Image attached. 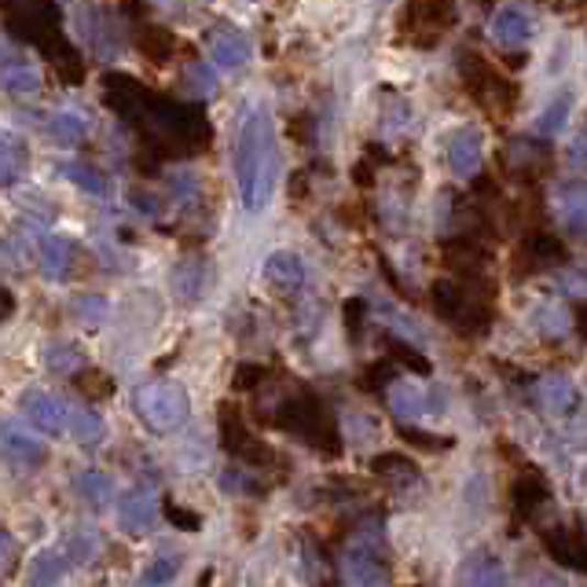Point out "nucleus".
<instances>
[{"label": "nucleus", "mask_w": 587, "mask_h": 587, "mask_svg": "<svg viewBox=\"0 0 587 587\" xmlns=\"http://www.w3.org/2000/svg\"><path fill=\"white\" fill-rule=\"evenodd\" d=\"M488 34H492L496 45L518 48L532 37V19L525 12H518V8H499L492 15V23H488Z\"/></svg>", "instance_id": "22"}, {"label": "nucleus", "mask_w": 587, "mask_h": 587, "mask_svg": "<svg viewBox=\"0 0 587 587\" xmlns=\"http://www.w3.org/2000/svg\"><path fill=\"white\" fill-rule=\"evenodd\" d=\"M92 551H96V540H92V532H74V536L67 540V554H70V562L85 565V562L92 558Z\"/></svg>", "instance_id": "50"}, {"label": "nucleus", "mask_w": 587, "mask_h": 587, "mask_svg": "<svg viewBox=\"0 0 587 587\" xmlns=\"http://www.w3.org/2000/svg\"><path fill=\"white\" fill-rule=\"evenodd\" d=\"M70 430H74V438H78L81 448H89V452L100 448L103 438H107L103 419L89 408H70Z\"/></svg>", "instance_id": "34"}, {"label": "nucleus", "mask_w": 587, "mask_h": 587, "mask_svg": "<svg viewBox=\"0 0 587 587\" xmlns=\"http://www.w3.org/2000/svg\"><path fill=\"white\" fill-rule=\"evenodd\" d=\"M455 23H459L455 0H408L405 12H400L397 34H400V45L433 48Z\"/></svg>", "instance_id": "9"}, {"label": "nucleus", "mask_w": 587, "mask_h": 587, "mask_svg": "<svg viewBox=\"0 0 587 587\" xmlns=\"http://www.w3.org/2000/svg\"><path fill=\"white\" fill-rule=\"evenodd\" d=\"M551 147L536 144V140H514L510 144V166L518 169L521 184H536L540 177H547L551 169Z\"/></svg>", "instance_id": "19"}, {"label": "nucleus", "mask_w": 587, "mask_h": 587, "mask_svg": "<svg viewBox=\"0 0 587 587\" xmlns=\"http://www.w3.org/2000/svg\"><path fill=\"white\" fill-rule=\"evenodd\" d=\"M569 162H573L576 169H587V136L573 140V147H569Z\"/></svg>", "instance_id": "54"}, {"label": "nucleus", "mask_w": 587, "mask_h": 587, "mask_svg": "<svg viewBox=\"0 0 587 587\" xmlns=\"http://www.w3.org/2000/svg\"><path fill=\"white\" fill-rule=\"evenodd\" d=\"M0 147H4V151H0V180H4V188H15V184L26 177L30 151L15 133H4V144H0Z\"/></svg>", "instance_id": "28"}, {"label": "nucleus", "mask_w": 587, "mask_h": 587, "mask_svg": "<svg viewBox=\"0 0 587 587\" xmlns=\"http://www.w3.org/2000/svg\"><path fill=\"white\" fill-rule=\"evenodd\" d=\"M133 408H136L140 422H144L151 433H177L191 416V397L184 386L162 378V383L136 386Z\"/></svg>", "instance_id": "8"}, {"label": "nucleus", "mask_w": 587, "mask_h": 587, "mask_svg": "<svg viewBox=\"0 0 587 587\" xmlns=\"http://www.w3.org/2000/svg\"><path fill=\"white\" fill-rule=\"evenodd\" d=\"M155 518H158V503H155V496H151V488L136 485L118 499V525H122V532H129V536H144V532H151Z\"/></svg>", "instance_id": "15"}, {"label": "nucleus", "mask_w": 587, "mask_h": 587, "mask_svg": "<svg viewBox=\"0 0 587 587\" xmlns=\"http://www.w3.org/2000/svg\"><path fill=\"white\" fill-rule=\"evenodd\" d=\"M45 133L56 140V144H63V147H78L81 140H85V133H89V122H85L81 114H74V111H59V114L48 118Z\"/></svg>", "instance_id": "33"}, {"label": "nucleus", "mask_w": 587, "mask_h": 587, "mask_svg": "<svg viewBox=\"0 0 587 587\" xmlns=\"http://www.w3.org/2000/svg\"><path fill=\"white\" fill-rule=\"evenodd\" d=\"M265 283L283 301H294L306 290V261L294 254V250H276L265 261Z\"/></svg>", "instance_id": "14"}, {"label": "nucleus", "mask_w": 587, "mask_h": 587, "mask_svg": "<svg viewBox=\"0 0 587 587\" xmlns=\"http://www.w3.org/2000/svg\"><path fill=\"white\" fill-rule=\"evenodd\" d=\"M306 191H309L306 173H294V177H290V195H294V199H306Z\"/></svg>", "instance_id": "57"}, {"label": "nucleus", "mask_w": 587, "mask_h": 587, "mask_svg": "<svg viewBox=\"0 0 587 587\" xmlns=\"http://www.w3.org/2000/svg\"><path fill=\"white\" fill-rule=\"evenodd\" d=\"M4 455H8V463L23 466V470H37V466H45L48 448L41 441L26 438V433H8V438H4Z\"/></svg>", "instance_id": "29"}, {"label": "nucleus", "mask_w": 587, "mask_h": 587, "mask_svg": "<svg viewBox=\"0 0 587 587\" xmlns=\"http://www.w3.org/2000/svg\"><path fill=\"white\" fill-rule=\"evenodd\" d=\"M455 70H459V78L466 85V92H470V100L481 107L485 114L492 118H510L518 107V85L503 78L492 63L485 56H477L474 48H463L459 56H455Z\"/></svg>", "instance_id": "5"}, {"label": "nucleus", "mask_w": 587, "mask_h": 587, "mask_svg": "<svg viewBox=\"0 0 587 587\" xmlns=\"http://www.w3.org/2000/svg\"><path fill=\"white\" fill-rule=\"evenodd\" d=\"M543 551L565 569L587 573V521H573V525H551L540 532Z\"/></svg>", "instance_id": "12"}, {"label": "nucleus", "mask_w": 587, "mask_h": 587, "mask_svg": "<svg viewBox=\"0 0 587 587\" xmlns=\"http://www.w3.org/2000/svg\"><path fill=\"white\" fill-rule=\"evenodd\" d=\"M162 514L169 518V525H177L180 532H199L202 529V514L180 507V503H162Z\"/></svg>", "instance_id": "48"}, {"label": "nucleus", "mask_w": 587, "mask_h": 587, "mask_svg": "<svg viewBox=\"0 0 587 587\" xmlns=\"http://www.w3.org/2000/svg\"><path fill=\"white\" fill-rule=\"evenodd\" d=\"M372 474L378 481L394 485V488H408V485H419V463L408 459L405 452H383L372 459Z\"/></svg>", "instance_id": "23"}, {"label": "nucleus", "mask_w": 587, "mask_h": 587, "mask_svg": "<svg viewBox=\"0 0 587 587\" xmlns=\"http://www.w3.org/2000/svg\"><path fill=\"white\" fill-rule=\"evenodd\" d=\"M12 312H15V294H12V290H4V320L12 317Z\"/></svg>", "instance_id": "60"}, {"label": "nucleus", "mask_w": 587, "mask_h": 587, "mask_svg": "<svg viewBox=\"0 0 587 587\" xmlns=\"http://www.w3.org/2000/svg\"><path fill=\"white\" fill-rule=\"evenodd\" d=\"M188 89L191 92H213L217 89V74L206 63H188Z\"/></svg>", "instance_id": "49"}, {"label": "nucleus", "mask_w": 587, "mask_h": 587, "mask_svg": "<svg viewBox=\"0 0 587 587\" xmlns=\"http://www.w3.org/2000/svg\"><path fill=\"white\" fill-rule=\"evenodd\" d=\"M569 114H573V92H558L554 100L543 107L540 118H536V133L543 140H551V136H558L565 125H569Z\"/></svg>", "instance_id": "32"}, {"label": "nucleus", "mask_w": 587, "mask_h": 587, "mask_svg": "<svg viewBox=\"0 0 587 587\" xmlns=\"http://www.w3.org/2000/svg\"><path fill=\"white\" fill-rule=\"evenodd\" d=\"M364 155L375 162V166H389V162H394V155H386V147H378V144H367L364 147Z\"/></svg>", "instance_id": "56"}, {"label": "nucleus", "mask_w": 587, "mask_h": 587, "mask_svg": "<svg viewBox=\"0 0 587 587\" xmlns=\"http://www.w3.org/2000/svg\"><path fill=\"white\" fill-rule=\"evenodd\" d=\"M481 162V129L463 125L448 136V166L455 177H474Z\"/></svg>", "instance_id": "17"}, {"label": "nucleus", "mask_w": 587, "mask_h": 587, "mask_svg": "<svg viewBox=\"0 0 587 587\" xmlns=\"http://www.w3.org/2000/svg\"><path fill=\"white\" fill-rule=\"evenodd\" d=\"M177 573H180V554H158V558L144 569L140 580L144 584H169Z\"/></svg>", "instance_id": "44"}, {"label": "nucleus", "mask_w": 587, "mask_h": 587, "mask_svg": "<svg viewBox=\"0 0 587 587\" xmlns=\"http://www.w3.org/2000/svg\"><path fill=\"white\" fill-rule=\"evenodd\" d=\"M433 298V312L448 323L455 334H466V339H485L496 323V309L488 306L485 294H477L466 287L463 279H441L430 287Z\"/></svg>", "instance_id": "4"}, {"label": "nucleus", "mask_w": 587, "mask_h": 587, "mask_svg": "<svg viewBox=\"0 0 587 587\" xmlns=\"http://www.w3.org/2000/svg\"><path fill=\"white\" fill-rule=\"evenodd\" d=\"M70 383H74V389L85 397V400H107V397H114V378L103 372V367H78V372L70 375Z\"/></svg>", "instance_id": "30"}, {"label": "nucleus", "mask_w": 587, "mask_h": 587, "mask_svg": "<svg viewBox=\"0 0 587 587\" xmlns=\"http://www.w3.org/2000/svg\"><path fill=\"white\" fill-rule=\"evenodd\" d=\"M67 562H70L67 547H63V551H56V547L41 551L34 558V565H30V580H34V584H56V580H63Z\"/></svg>", "instance_id": "36"}, {"label": "nucleus", "mask_w": 587, "mask_h": 587, "mask_svg": "<svg viewBox=\"0 0 587 587\" xmlns=\"http://www.w3.org/2000/svg\"><path fill=\"white\" fill-rule=\"evenodd\" d=\"M272 367L265 364H239L235 375H232V389L235 394H246V389H257L261 383H268Z\"/></svg>", "instance_id": "45"}, {"label": "nucleus", "mask_w": 587, "mask_h": 587, "mask_svg": "<svg viewBox=\"0 0 587 587\" xmlns=\"http://www.w3.org/2000/svg\"><path fill=\"white\" fill-rule=\"evenodd\" d=\"M503 63H507L510 70H521L529 63V56H514V52H510V56H503Z\"/></svg>", "instance_id": "59"}, {"label": "nucleus", "mask_w": 587, "mask_h": 587, "mask_svg": "<svg viewBox=\"0 0 587 587\" xmlns=\"http://www.w3.org/2000/svg\"><path fill=\"white\" fill-rule=\"evenodd\" d=\"M19 408H23V416L34 422L41 433H48V438H59V433L70 427V408L52 394H45V389H26Z\"/></svg>", "instance_id": "13"}, {"label": "nucleus", "mask_w": 587, "mask_h": 587, "mask_svg": "<svg viewBox=\"0 0 587 587\" xmlns=\"http://www.w3.org/2000/svg\"><path fill=\"white\" fill-rule=\"evenodd\" d=\"M339 565H342L339 580H345V584H389L394 580L386 536H383V521L378 518L361 521Z\"/></svg>", "instance_id": "6"}, {"label": "nucleus", "mask_w": 587, "mask_h": 587, "mask_svg": "<svg viewBox=\"0 0 587 587\" xmlns=\"http://www.w3.org/2000/svg\"><path fill=\"white\" fill-rule=\"evenodd\" d=\"M565 261H569V246L558 235L543 232V228H525L514 254V279L536 276V272H547V268H562Z\"/></svg>", "instance_id": "11"}, {"label": "nucleus", "mask_w": 587, "mask_h": 587, "mask_svg": "<svg viewBox=\"0 0 587 587\" xmlns=\"http://www.w3.org/2000/svg\"><path fill=\"white\" fill-rule=\"evenodd\" d=\"M510 503H514V514H518V518L532 521L543 507L551 503V485H547V477H543L536 466L521 470V474L514 477V485H510Z\"/></svg>", "instance_id": "16"}, {"label": "nucleus", "mask_w": 587, "mask_h": 587, "mask_svg": "<svg viewBox=\"0 0 587 587\" xmlns=\"http://www.w3.org/2000/svg\"><path fill=\"white\" fill-rule=\"evenodd\" d=\"M103 107L122 118L144 144V158H136L140 173H158L166 158L199 155L213 144V125L202 103L162 100L155 89L129 74H107Z\"/></svg>", "instance_id": "1"}, {"label": "nucleus", "mask_w": 587, "mask_h": 587, "mask_svg": "<svg viewBox=\"0 0 587 587\" xmlns=\"http://www.w3.org/2000/svg\"><path fill=\"white\" fill-rule=\"evenodd\" d=\"M136 48H140V56H144L147 63L166 67V63L173 59V52H177V37H173L166 26L136 23Z\"/></svg>", "instance_id": "24"}, {"label": "nucleus", "mask_w": 587, "mask_h": 587, "mask_svg": "<svg viewBox=\"0 0 587 587\" xmlns=\"http://www.w3.org/2000/svg\"><path fill=\"white\" fill-rule=\"evenodd\" d=\"M540 405L551 411V416H573L580 408V394L569 383V375H547L540 383Z\"/></svg>", "instance_id": "25"}, {"label": "nucleus", "mask_w": 587, "mask_h": 587, "mask_svg": "<svg viewBox=\"0 0 587 587\" xmlns=\"http://www.w3.org/2000/svg\"><path fill=\"white\" fill-rule=\"evenodd\" d=\"M389 400H394L397 416L419 419V416H430V411H441L444 400H448V397L438 394V389H430V394H419L416 386H397L394 394H389Z\"/></svg>", "instance_id": "26"}, {"label": "nucleus", "mask_w": 587, "mask_h": 587, "mask_svg": "<svg viewBox=\"0 0 587 587\" xmlns=\"http://www.w3.org/2000/svg\"><path fill=\"white\" fill-rule=\"evenodd\" d=\"M375 177H378V173H375V162L364 155V162H356V166H353V180H356V188H372Z\"/></svg>", "instance_id": "53"}, {"label": "nucleus", "mask_w": 587, "mask_h": 587, "mask_svg": "<svg viewBox=\"0 0 587 587\" xmlns=\"http://www.w3.org/2000/svg\"><path fill=\"white\" fill-rule=\"evenodd\" d=\"M74 312L89 323V331H96L103 323V317H107V301L96 298V294H89V298H74Z\"/></svg>", "instance_id": "47"}, {"label": "nucleus", "mask_w": 587, "mask_h": 587, "mask_svg": "<svg viewBox=\"0 0 587 587\" xmlns=\"http://www.w3.org/2000/svg\"><path fill=\"white\" fill-rule=\"evenodd\" d=\"M558 221L565 232L587 239V180H565L558 188Z\"/></svg>", "instance_id": "20"}, {"label": "nucleus", "mask_w": 587, "mask_h": 587, "mask_svg": "<svg viewBox=\"0 0 587 587\" xmlns=\"http://www.w3.org/2000/svg\"><path fill=\"white\" fill-rule=\"evenodd\" d=\"M129 202L136 206V213H144V217H158V199L151 191H144V188H133L129 191Z\"/></svg>", "instance_id": "51"}, {"label": "nucleus", "mask_w": 587, "mask_h": 587, "mask_svg": "<svg viewBox=\"0 0 587 587\" xmlns=\"http://www.w3.org/2000/svg\"><path fill=\"white\" fill-rule=\"evenodd\" d=\"M459 580H466V584H503L507 573H503V565H499V558H492L488 551H477L474 558L466 562Z\"/></svg>", "instance_id": "37"}, {"label": "nucleus", "mask_w": 587, "mask_h": 587, "mask_svg": "<svg viewBox=\"0 0 587 587\" xmlns=\"http://www.w3.org/2000/svg\"><path fill=\"white\" fill-rule=\"evenodd\" d=\"M122 12L140 23V19H147V4H144V0H122Z\"/></svg>", "instance_id": "55"}, {"label": "nucleus", "mask_w": 587, "mask_h": 587, "mask_svg": "<svg viewBox=\"0 0 587 587\" xmlns=\"http://www.w3.org/2000/svg\"><path fill=\"white\" fill-rule=\"evenodd\" d=\"M386 353L394 356L400 367H408L411 375H430V361L416 350V345H408L405 339H394V334H386Z\"/></svg>", "instance_id": "39"}, {"label": "nucleus", "mask_w": 587, "mask_h": 587, "mask_svg": "<svg viewBox=\"0 0 587 587\" xmlns=\"http://www.w3.org/2000/svg\"><path fill=\"white\" fill-rule=\"evenodd\" d=\"M532 323H536L543 342H562L565 334H569V317H565L562 306H543L536 317H532Z\"/></svg>", "instance_id": "38"}, {"label": "nucleus", "mask_w": 587, "mask_h": 587, "mask_svg": "<svg viewBox=\"0 0 587 587\" xmlns=\"http://www.w3.org/2000/svg\"><path fill=\"white\" fill-rule=\"evenodd\" d=\"M206 290V257L188 254L180 257V265L173 268V294H177L180 306H199Z\"/></svg>", "instance_id": "21"}, {"label": "nucleus", "mask_w": 587, "mask_h": 587, "mask_svg": "<svg viewBox=\"0 0 587 587\" xmlns=\"http://www.w3.org/2000/svg\"><path fill=\"white\" fill-rule=\"evenodd\" d=\"M272 427L290 433V438H298L306 448L320 452L323 459H339L345 452V441H342L334 411L323 405L317 394H309V389L279 400V408L272 411Z\"/></svg>", "instance_id": "3"}, {"label": "nucleus", "mask_w": 587, "mask_h": 587, "mask_svg": "<svg viewBox=\"0 0 587 587\" xmlns=\"http://www.w3.org/2000/svg\"><path fill=\"white\" fill-rule=\"evenodd\" d=\"M63 8L56 0H4V30L23 45H34L41 56L63 37Z\"/></svg>", "instance_id": "7"}, {"label": "nucleus", "mask_w": 587, "mask_h": 587, "mask_svg": "<svg viewBox=\"0 0 587 587\" xmlns=\"http://www.w3.org/2000/svg\"><path fill=\"white\" fill-rule=\"evenodd\" d=\"M235 184L239 199L250 213L265 210L272 199V184L279 173V151H276V133H272L268 103L250 100L239 114V133H235Z\"/></svg>", "instance_id": "2"}, {"label": "nucleus", "mask_w": 587, "mask_h": 587, "mask_svg": "<svg viewBox=\"0 0 587 587\" xmlns=\"http://www.w3.org/2000/svg\"><path fill=\"white\" fill-rule=\"evenodd\" d=\"M397 438L408 441V444H416V448H422V452H448V448H455V438L427 433V430H419V427H408V422H400V427H397Z\"/></svg>", "instance_id": "42"}, {"label": "nucleus", "mask_w": 587, "mask_h": 587, "mask_svg": "<svg viewBox=\"0 0 587 587\" xmlns=\"http://www.w3.org/2000/svg\"><path fill=\"white\" fill-rule=\"evenodd\" d=\"M576 331H580L584 339H587V301H580V306H576Z\"/></svg>", "instance_id": "58"}, {"label": "nucleus", "mask_w": 587, "mask_h": 587, "mask_svg": "<svg viewBox=\"0 0 587 587\" xmlns=\"http://www.w3.org/2000/svg\"><path fill=\"white\" fill-rule=\"evenodd\" d=\"M63 173H67V177H70L74 184H78L81 191H89V195H107V177L92 166V162H67V166H63Z\"/></svg>", "instance_id": "41"}, {"label": "nucleus", "mask_w": 587, "mask_h": 587, "mask_svg": "<svg viewBox=\"0 0 587 587\" xmlns=\"http://www.w3.org/2000/svg\"><path fill=\"white\" fill-rule=\"evenodd\" d=\"M364 320H367V301L364 298L345 301V334H350L353 345L364 339Z\"/></svg>", "instance_id": "46"}, {"label": "nucleus", "mask_w": 587, "mask_h": 587, "mask_svg": "<svg viewBox=\"0 0 587 587\" xmlns=\"http://www.w3.org/2000/svg\"><path fill=\"white\" fill-rule=\"evenodd\" d=\"M74 485H78V492H81L85 499H89V503H92L96 510L107 507V499H111V492H114V488H111V477L100 474V470H85V474H78V481H74Z\"/></svg>", "instance_id": "40"}, {"label": "nucleus", "mask_w": 587, "mask_h": 587, "mask_svg": "<svg viewBox=\"0 0 587 587\" xmlns=\"http://www.w3.org/2000/svg\"><path fill=\"white\" fill-rule=\"evenodd\" d=\"M45 367H48L52 375H74L78 367H85L81 345H78V342H67V339L48 342V345H45Z\"/></svg>", "instance_id": "31"}, {"label": "nucleus", "mask_w": 587, "mask_h": 587, "mask_svg": "<svg viewBox=\"0 0 587 587\" xmlns=\"http://www.w3.org/2000/svg\"><path fill=\"white\" fill-rule=\"evenodd\" d=\"M217 430H221V448L232 455V459L254 466V470L279 466V455L272 452L265 441H257L254 433H250L243 411H239L232 400H221V408H217Z\"/></svg>", "instance_id": "10"}, {"label": "nucleus", "mask_w": 587, "mask_h": 587, "mask_svg": "<svg viewBox=\"0 0 587 587\" xmlns=\"http://www.w3.org/2000/svg\"><path fill=\"white\" fill-rule=\"evenodd\" d=\"M4 89L12 96H37L41 81H37L34 70H26V63H23V67H15V63L8 59L4 63Z\"/></svg>", "instance_id": "43"}, {"label": "nucleus", "mask_w": 587, "mask_h": 587, "mask_svg": "<svg viewBox=\"0 0 587 587\" xmlns=\"http://www.w3.org/2000/svg\"><path fill=\"white\" fill-rule=\"evenodd\" d=\"M356 386H361L364 394H386L389 386H397V361L394 356H383V361L367 364L361 378H356Z\"/></svg>", "instance_id": "35"}, {"label": "nucleus", "mask_w": 587, "mask_h": 587, "mask_svg": "<svg viewBox=\"0 0 587 587\" xmlns=\"http://www.w3.org/2000/svg\"><path fill=\"white\" fill-rule=\"evenodd\" d=\"M312 129H317V122H312V114L290 118V136L298 140V144H309V140H312Z\"/></svg>", "instance_id": "52"}, {"label": "nucleus", "mask_w": 587, "mask_h": 587, "mask_svg": "<svg viewBox=\"0 0 587 587\" xmlns=\"http://www.w3.org/2000/svg\"><path fill=\"white\" fill-rule=\"evenodd\" d=\"M250 56H254V48H250V41L243 34H235V30H221V34L213 37V63L221 70L246 67Z\"/></svg>", "instance_id": "27"}, {"label": "nucleus", "mask_w": 587, "mask_h": 587, "mask_svg": "<svg viewBox=\"0 0 587 587\" xmlns=\"http://www.w3.org/2000/svg\"><path fill=\"white\" fill-rule=\"evenodd\" d=\"M81 257V250L74 239L67 235H48L45 243H41L37 250V261H41V272H45V279H70V268L74 261Z\"/></svg>", "instance_id": "18"}]
</instances>
